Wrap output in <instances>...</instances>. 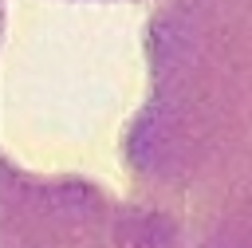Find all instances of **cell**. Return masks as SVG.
<instances>
[{
    "label": "cell",
    "mask_w": 252,
    "mask_h": 248,
    "mask_svg": "<svg viewBox=\"0 0 252 248\" xmlns=\"http://www.w3.org/2000/svg\"><path fill=\"white\" fill-rule=\"evenodd\" d=\"M122 165L169 248H252V0L150 12L146 98Z\"/></svg>",
    "instance_id": "6da1fadb"
},
{
    "label": "cell",
    "mask_w": 252,
    "mask_h": 248,
    "mask_svg": "<svg viewBox=\"0 0 252 248\" xmlns=\"http://www.w3.org/2000/svg\"><path fill=\"white\" fill-rule=\"evenodd\" d=\"M0 248H169V236L91 177H43L0 154Z\"/></svg>",
    "instance_id": "7a4b0ae2"
}]
</instances>
